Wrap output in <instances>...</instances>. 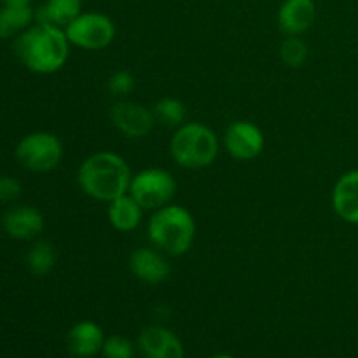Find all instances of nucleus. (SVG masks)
<instances>
[{
  "mask_svg": "<svg viewBox=\"0 0 358 358\" xmlns=\"http://www.w3.org/2000/svg\"><path fill=\"white\" fill-rule=\"evenodd\" d=\"M280 58L290 69H299L308 59V44L297 35H287L280 45Z\"/></svg>",
  "mask_w": 358,
  "mask_h": 358,
  "instance_id": "obj_21",
  "label": "nucleus"
},
{
  "mask_svg": "<svg viewBox=\"0 0 358 358\" xmlns=\"http://www.w3.org/2000/svg\"><path fill=\"white\" fill-rule=\"evenodd\" d=\"M220 142L210 126L199 121H185L173 131L170 154L175 164L184 170H203L215 163Z\"/></svg>",
  "mask_w": 358,
  "mask_h": 358,
  "instance_id": "obj_4",
  "label": "nucleus"
},
{
  "mask_svg": "<svg viewBox=\"0 0 358 358\" xmlns=\"http://www.w3.org/2000/svg\"><path fill=\"white\" fill-rule=\"evenodd\" d=\"M224 149L233 159L250 161L261 156L266 145V136L255 122L234 121L226 128L222 136Z\"/></svg>",
  "mask_w": 358,
  "mask_h": 358,
  "instance_id": "obj_9",
  "label": "nucleus"
},
{
  "mask_svg": "<svg viewBox=\"0 0 358 358\" xmlns=\"http://www.w3.org/2000/svg\"><path fill=\"white\" fill-rule=\"evenodd\" d=\"M80 13H83V0H45L35 10V20L65 28Z\"/></svg>",
  "mask_w": 358,
  "mask_h": 358,
  "instance_id": "obj_18",
  "label": "nucleus"
},
{
  "mask_svg": "<svg viewBox=\"0 0 358 358\" xmlns=\"http://www.w3.org/2000/svg\"><path fill=\"white\" fill-rule=\"evenodd\" d=\"M105 343L103 329L93 320L77 322L66 334V348L77 358H93L101 353Z\"/></svg>",
  "mask_w": 358,
  "mask_h": 358,
  "instance_id": "obj_14",
  "label": "nucleus"
},
{
  "mask_svg": "<svg viewBox=\"0 0 358 358\" xmlns=\"http://www.w3.org/2000/svg\"><path fill=\"white\" fill-rule=\"evenodd\" d=\"M56 264V250L51 241L35 240L27 252V268L34 276H48Z\"/></svg>",
  "mask_w": 358,
  "mask_h": 358,
  "instance_id": "obj_19",
  "label": "nucleus"
},
{
  "mask_svg": "<svg viewBox=\"0 0 358 358\" xmlns=\"http://www.w3.org/2000/svg\"><path fill=\"white\" fill-rule=\"evenodd\" d=\"M128 192L143 210L154 212L170 205L177 192V180L163 168H143L131 177Z\"/></svg>",
  "mask_w": 358,
  "mask_h": 358,
  "instance_id": "obj_6",
  "label": "nucleus"
},
{
  "mask_svg": "<svg viewBox=\"0 0 358 358\" xmlns=\"http://www.w3.org/2000/svg\"><path fill=\"white\" fill-rule=\"evenodd\" d=\"M145 210L131 194H122L108 203V222L119 233H131L140 226Z\"/></svg>",
  "mask_w": 358,
  "mask_h": 358,
  "instance_id": "obj_16",
  "label": "nucleus"
},
{
  "mask_svg": "<svg viewBox=\"0 0 358 358\" xmlns=\"http://www.w3.org/2000/svg\"><path fill=\"white\" fill-rule=\"evenodd\" d=\"M210 358H236V357L229 355V353H217V355H213V357H210Z\"/></svg>",
  "mask_w": 358,
  "mask_h": 358,
  "instance_id": "obj_26",
  "label": "nucleus"
},
{
  "mask_svg": "<svg viewBox=\"0 0 358 358\" xmlns=\"http://www.w3.org/2000/svg\"><path fill=\"white\" fill-rule=\"evenodd\" d=\"M16 159L24 170L34 173H48L56 170L62 163L63 143L51 131L28 133L17 142Z\"/></svg>",
  "mask_w": 358,
  "mask_h": 358,
  "instance_id": "obj_5",
  "label": "nucleus"
},
{
  "mask_svg": "<svg viewBox=\"0 0 358 358\" xmlns=\"http://www.w3.org/2000/svg\"><path fill=\"white\" fill-rule=\"evenodd\" d=\"M147 234L152 247L171 257H178L187 254L194 245L196 220L185 206L170 203L154 210L147 222Z\"/></svg>",
  "mask_w": 358,
  "mask_h": 358,
  "instance_id": "obj_3",
  "label": "nucleus"
},
{
  "mask_svg": "<svg viewBox=\"0 0 358 358\" xmlns=\"http://www.w3.org/2000/svg\"><path fill=\"white\" fill-rule=\"evenodd\" d=\"M331 199L332 210L339 219L358 226V168L338 178Z\"/></svg>",
  "mask_w": 358,
  "mask_h": 358,
  "instance_id": "obj_15",
  "label": "nucleus"
},
{
  "mask_svg": "<svg viewBox=\"0 0 358 358\" xmlns=\"http://www.w3.org/2000/svg\"><path fill=\"white\" fill-rule=\"evenodd\" d=\"M138 352L143 358H185L182 339L163 325H149L136 339Z\"/></svg>",
  "mask_w": 358,
  "mask_h": 358,
  "instance_id": "obj_11",
  "label": "nucleus"
},
{
  "mask_svg": "<svg viewBox=\"0 0 358 358\" xmlns=\"http://www.w3.org/2000/svg\"><path fill=\"white\" fill-rule=\"evenodd\" d=\"M107 87L112 94L124 98L135 91L136 79L131 72H128V70H115V72L108 77Z\"/></svg>",
  "mask_w": 358,
  "mask_h": 358,
  "instance_id": "obj_23",
  "label": "nucleus"
},
{
  "mask_svg": "<svg viewBox=\"0 0 358 358\" xmlns=\"http://www.w3.org/2000/svg\"><path fill=\"white\" fill-rule=\"evenodd\" d=\"M136 348L128 338L121 334H114L105 338L101 355L103 358H135Z\"/></svg>",
  "mask_w": 358,
  "mask_h": 358,
  "instance_id": "obj_22",
  "label": "nucleus"
},
{
  "mask_svg": "<svg viewBox=\"0 0 358 358\" xmlns=\"http://www.w3.org/2000/svg\"><path fill=\"white\" fill-rule=\"evenodd\" d=\"M70 45L84 51H100L108 48L115 38V24L110 16L103 13H80L65 28Z\"/></svg>",
  "mask_w": 358,
  "mask_h": 358,
  "instance_id": "obj_7",
  "label": "nucleus"
},
{
  "mask_svg": "<svg viewBox=\"0 0 358 358\" xmlns=\"http://www.w3.org/2000/svg\"><path fill=\"white\" fill-rule=\"evenodd\" d=\"M14 52L30 72L49 76L62 70L69 62L70 42L63 28L37 21L17 35Z\"/></svg>",
  "mask_w": 358,
  "mask_h": 358,
  "instance_id": "obj_1",
  "label": "nucleus"
},
{
  "mask_svg": "<svg viewBox=\"0 0 358 358\" xmlns=\"http://www.w3.org/2000/svg\"><path fill=\"white\" fill-rule=\"evenodd\" d=\"M21 184L10 175H0V201L9 203L20 198Z\"/></svg>",
  "mask_w": 358,
  "mask_h": 358,
  "instance_id": "obj_24",
  "label": "nucleus"
},
{
  "mask_svg": "<svg viewBox=\"0 0 358 358\" xmlns=\"http://www.w3.org/2000/svg\"><path fill=\"white\" fill-rule=\"evenodd\" d=\"M3 3H20V6H24V3H30L31 0H2Z\"/></svg>",
  "mask_w": 358,
  "mask_h": 358,
  "instance_id": "obj_25",
  "label": "nucleus"
},
{
  "mask_svg": "<svg viewBox=\"0 0 358 358\" xmlns=\"http://www.w3.org/2000/svg\"><path fill=\"white\" fill-rule=\"evenodd\" d=\"M35 10L30 3H3L0 7V38L17 37L34 24Z\"/></svg>",
  "mask_w": 358,
  "mask_h": 358,
  "instance_id": "obj_17",
  "label": "nucleus"
},
{
  "mask_svg": "<svg viewBox=\"0 0 358 358\" xmlns=\"http://www.w3.org/2000/svg\"><path fill=\"white\" fill-rule=\"evenodd\" d=\"M131 177L133 173L124 157L112 150H98L91 154L77 170V184L80 191L103 203L128 194Z\"/></svg>",
  "mask_w": 358,
  "mask_h": 358,
  "instance_id": "obj_2",
  "label": "nucleus"
},
{
  "mask_svg": "<svg viewBox=\"0 0 358 358\" xmlns=\"http://www.w3.org/2000/svg\"><path fill=\"white\" fill-rule=\"evenodd\" d=\"M129 271L147 285H159L171 275V264L164 252L156 247L135 248L129 255Z\"/></svg>",
  "mask_w": 358,
  "mask_h": 358,
  "instance_id": "obj_10",
  "label": "nucleus"
},
{
  "mask_svg": "<svg viewBox=\"0 0 358 358\" xmlns=\"http://www.w3.org/2000/svg\"><path fill=\"white\" fill-rule=\"evenodd\" d=\"M112 126L126 138H145L156 126L152 108L129 100H119L108 112Z\"/></svg>",
  "mask_w": 358,
  "mask_h": 358,
  "instance_id": "obj_8",
  "label": "nucleus"
},
{
  "mask_svg": "<svg viewBox=\"0 0 358 358\" xmlns=\"http://www.w3.org/2000/svg\"><path fill=\"white\" fill-rule=\"evenodd\" d=\"M154 117L159 124L168 126V128H175L182 126L187 119V108H185L184 101L173 96H163L154 103L152 107Z\"/></svg>",
  "mask_w": 358,
  "mask_h": 358,
  "instance_id": "obj_20",
  "label": "nucleus"
},
{
  "mask_svg": "<svg viewBox=\"0 0 358 358\" xmlns=\"http://www.w3.org/2000/svg\"><path fill=\"white\" fill-rule=\"evenodd\" d=\"M45 220L41 210L30 205L10 206L2 215V227L13 240L34 241L44 231Z\"/></svg>",
  "mask_w": 358,
  "mask_h": 358,
  "instance_id": "obj_12",
  "label": "nucleus"
},
{
  "mask_svg": "<svg viewBox=\"0 0 358 358\" xmlns=\"http://www.w3.org/2000/svg\"><path fill=\"white\" fill-rule=\"evenodd\" d=\"M276 21L285 35L301 37L317 21V3L315 0H283Z\"/></svg>",
  "mask_w": 358,
  "mask_h": 358,
  "instance_id": "obj_13",
  "label": "nucleus"
}]
</instances>
